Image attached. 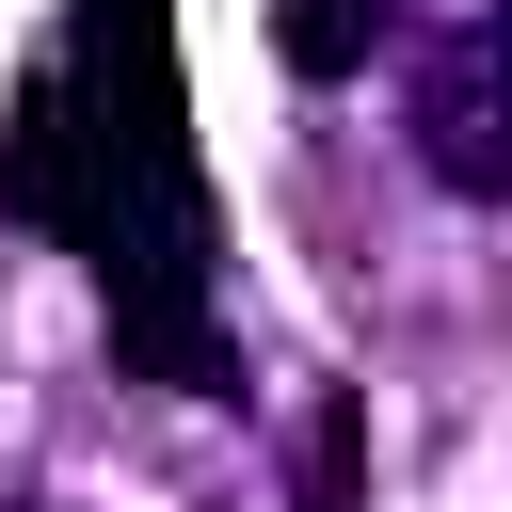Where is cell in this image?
Instances as JSON below:
<instances>
[{
  "instance_id": "obj_1",
  "label": "cell",
  "mask_w": 512,
  "mask_h": 512,
  "mask_svg": "<svg viewBox=\"0 0 512 512\" xmlns=\"http://www.w3.org/2000/svg\"><path fill=\"white\" fill-rule=\"evenodd\" d=\"M416 144H432V176H448L464 208L512 176V144H496V16H480V0L432 32V80H416Z\"/></svg>"
},
{
  "instance_id": "obj_2",
  "label": "cell",
  "mask_w": 512,
  "mask_h": 512,
  "mask_svg": "<svg viewBox=\"0 0 512 512\" xmlns=\"http://www.w3.org/2000/svg\"><path fill=\"white\" fill-rule=\"evenodd\" d=\"M384 32H400V0H288V64L304 80H352Z\"/></svg>"
}]
</instances>
